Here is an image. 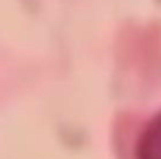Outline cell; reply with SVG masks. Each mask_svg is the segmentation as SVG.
<instances>
[{"mask_svg": "<svg viewBox=\"0 0 161 159\" xmlns=\"http://www.w3.org/2000/svg\"><path fill=\"white\" fill-rule=\"evenodd\" d=\"M135 159H161V108L141 126L135 139Z\"/></svg>", "mask_w": 161, "mask_h": 159, "instance_id": "1", "label": "cell"}]
</instances>
